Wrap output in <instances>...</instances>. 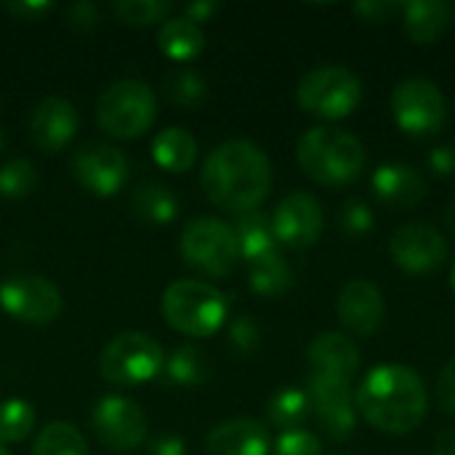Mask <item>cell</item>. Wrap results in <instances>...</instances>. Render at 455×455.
I'll list each match as a JSON object with an SVG mask.
<instances>
[{"label":"cell","instance_id":"27","mask_svg":"<svg viewBox=\"0 0 455 455\" xmlns=\"http://www.w3.org/2000/svg\"><path fill=\"white\" fill-rule=\"evenodd\" d=\"M165 376L168 381L179 384V387H200L211 379L213 373V365L208 360V355L192 344H184V347H176L171 352V357L165 360Z\"/></svg>","mask_w":455,"mask_h":455},{"label":"cell","instance_id":"1","mask_svg":"<svg viewBox=\"0 0 455 455\" xmlns=\"http://www.w3.org/2000/svg\"><path fill=\"white\" fill-rule=\"evenodd\" d=\"M200 184L205 197L221 211L237 216L259 211L272 189V163L259 144L232 139L205 157Z\"/></svg>","mask_w":455,"mask_h":455},{"label":"cell","instance_id":"14","mask_svg":"<svg viewBox=\"0 0 455 455\" xmlns=\"http://www.w3.org/2000/svg\"><path fill=\"white\" fill-rule=\"evenodd\" d=\"M325 227L323 205L307 192H291L272 213L275 240L288 248H309L320 240Z\"/></svg>","mask_w":455,"mask_h":455},{"label":"cell","instance_id":"34","mask_svg":"<svg viewBox=\"0 0 455 455\" xmlns=\"http://www.w3.org/2000/svg\"><path fill=\"white\" fill-rule=\"evenodd\" d=\"M339 221H341V232L347 237H355V240L365 237L376 227V219H373L371 205L365 200H357V197H352V200L344 203Z\"/></svg>","mask_w":455,"mask_h":455},{"label":"cell","instance_id":"31","mask_svg":"<svg viewBox=\"0 0 455 455\" xmlns=\"http://www.w3.org/2000/svg\"><path fill=\"white\" fill-rule=\"evenodd\" d=\"M165 99L181 109H192L205 99V80L192 69H173L163 80Z\"/></svg>","mask_w":455,"mask_h":455},{"label":"cell","instance_id":"10","mask_svg":"<svg viewBox=\"0 0 455 455\" xmlns=\"http://www.w3.org/2000/svg\"><path fill=\"white\" fill-rule=\"evenodd\" d=\"M0 307L24 325H48L61 315L64 299L48 277L13 275L0 285Z\"/></svg>","mask_w":455,"mask_h":455},{"label":"cell","instance_id":"23","mask_svg":"<svg viewBox=\"0 0 455 455\" xmlns=\"http://www.w3.org/2000/svg\"><path fill=\"white\" fill-rule=\"evenodd\" d=\"M152 157L160 168L171 173H184L197 160V141L187 128H163L152 141Z\"/></svg>","mask_w":455,"mask_h":455},{"label":"cell","instance_id":"40","mask_svg":"<svg viewBox=\"0 0 455 455\" xmlns=\"http://www.w3.org/2000/svg\"><path fill=\"white\" fill-rule=\"evenodd\" d=\"M53 8V3H5V11L8 13H13L16 19H21V21H35L37 16H45L48 11Z\"/></svg>","mask_w":455,"mask_h":455},{"label":"cell","instance_id":"18","mask_svg":"<svg viewBox=\"0 0 455 455\" xmlns=\"http://www.w3.org/2000/svg\"><path fill=\"white\" fill-rule=\"evenodd\" d=\"M371 187L384 205L408 211L427 197V179L405 163H384L376 168Z\"/></svg>","mask_w":455,"mask_h":455},{"label":"cell","instance_id":"4","mask_svg":"<svg viewBox=\"0 0 455 455\" xmlns=\"http://www.w3.org/2000/svg\"><path fill=\"white\" fill-rule=\"evenodd\" d=\"M229 315L227 296L200 280H179L171 283L163 293V317L165 323L189 336V339H208L213 336Z\"/></svg>","mask_w":455,"mask_h":455},{"label":"cell","instance_id":"2","mask_svg":"<svg viewBox=\"0 0 455 455\" xmlns=\"http://www.w3.org/2000/svg\"><path fill=\"white\" fill-rule=\"evenodd\" d=\"M355 405L363 419L387 435L413 432L429 408V395L416 371L408 365L373 368L355 395Z\"/></svg>","mask_w":455,"mask_h":455},{"label":"cell","instance_id":"15","mask_svg":"<svg viewBox=\"0 0 455 455\" xmlns=\"http://www.w3.org/2000/svg\"><path fill=\"white\" fill-rule=\"evenodd\" d=\"M392 261L411 275H429L448 259L445 237L429 224H403L389 240Z\"/></svg>","mask_w":455,"mask_h":455},{"label":"cell","instance_id":"39","mask_svg":"<svg viewBox=\"0 0 455 455\" xmlns=\"http://www.w3.org/2000/svg\"><path fill=\"white\" fill-rule=\"evenodd\" d=\"M99 21V8L91 0H80L69 8V24L75 29H93Z\"/></svg>","mask_w":455,"mask_h":455},{"label":"cell","instance_id":"48","mask_svg":"<svg viewBox=\"0 0 455 455\" xmlns=\"http://www.w3.org/2000/svg\"><path fill=\"white\" fill-rule=\"evenodd\" d=\"M453 288H455V267H453Z\"/></svg>","mask_w":455,"mask_h":455},{"label":"cell","instance_id":"16","mask_svg":"<svg viewBox=\"0 0 455 455\" xmlns=\"http://www.w3.org/2000/svg\"><path fill=\"white\" fill-rule=\"evenodd\" d=\"M77 109L59 96L43 99L29 115V139L43 152H61L77 133Z\"/></svg>","mask_w":455,"mask_h":455},{"label":"cell","instance_id":"43","mask_svg":"<svg viewBox=\"0 0 455 455\" xmlns=\"http://www.w3.org/2000/svg\"><path fill=\"white\" fill-rule=\"evenodd\" d=\"M219 11V3H213V0H205V3H189V5H184V13H187V19L189 21H208L213 13Z\"/></svg>","mask_w":455,"mask_h":455},{"label":"cell","instance_id":"7","mask_svg":"<svg viewBox=\"0 0 455 455\" xmlns=\"http://www.w3.org/2000/svg\"><path fill=\"white\" fill-rule=\"evenodd\" d=\"M165 368L163 347L139 331L115 336L99 357L101 379L115 387H141Z\"/></svg>","mask_w":455,"mask_h":455},{"label":"cell","instance_id":"5","mask_svg":"<svg viewBox=\"0 0 455 455\" xmlns=\"http://www.w3.org/2000/svg\"><path fill=\"white\" fill-rule=\"evenodd\" d=\"M181 259L189 269L205 277H227L240 264L237 235L221 219H192L179 240Z\"/></svg>","mask_w":455,"mask_h":455},{"label":"cell","instance_id":"32","mask_svg":"<svg viewBox=\"0 0 455 455\" xmlns=\"http://www.w3.org/2000/svg\"><path fill=\"white\" fill-rule=\"evenodd\" d=\"M168 0H117L112 3V13L131 27H147L155 21H165L171 13Z\"/></svg>","mask_w":455,"mask_h":455},{"label":"cell","instance_id":"33","mask_svg":"<svg viewBox=\"0 0 455 455\" xmlns=\"http://www.w3.org/2000/svg\"><path fill=\"white\" fill-rule=\"evenodd\" d=\"M37 189V171L29 160H11L0 168V195L11 200L29 197Z\"/></svg>","mask_w":455,"mask_h":455},{"label":"cell","instance_id":"45","mask_svg":"<svg viewBox=\"0 0 455 455\" xmlns=\"http://www.w3.org/2000/svg\"><path fill=\"white\" fill-rule=\"evenodd\" d=\"M445 224H448V229L455 235V200L448 205V211H445Z\"/></svg>","mask_w":455,"mask_h":455},{"label":"cell","instance_id":"19","mask_svg":"<svg viewBox=\"0 0 455 455\" xmlns=\"http://www.w3.org/2000/svg\"><path fill=\"white\" fill-rule=\"evenodd\" d=\"M208 455H269V432L256 419H229L219 424L208 440Z\"/></svg>","mask_w":455,"mask_h":455},{"label":"cell","instance_id":"21","mask_svg":"<svg viewBox=\"0 0 455 455\" xmlns=\"http://www.w3.org/2000/svg\"><path fill=\"white\" fill-rule=\"evenodd\" d=\"M405 13V29L408 35L421 43L429 45L437 37H443V32L451 27L453 19V5L443 3V0H413L403 5Z\"/></svg>","mask_w":455,"mask_h":455},{"label":"cell","instance_id":"13","mask_svg":"<svg viewBox=\"0 0 455 455\" xmlns=\"http://www.w3.org/2000/svg\"><path fill=\"white\" fill-rule=\"evenodd\" d=\"M307 397H309L312 413L317 416V421L333 440L352 437L357 427V405L352 397V381L309 373Z\"/></svg>","mask_w":455,"mask_h":455},{"label":"cell","instance_id":"35","mask_svg":"<svg viewBox=\"0 0 455 455\" xmlns=\"http://www.w3.org/2000/svg\"><path fill=\"white\" fill-rule=\"evenodd\" d=\"M275 455H323L320 440L304 429L296 432H283L277 445H275Z\"/></svg>","mask_w":455,"mask_h":455},{"label":"cell","instance_id":"47","mask_svg":"<svg viewBox=\"0 0 455 455\" xmlns=\"http://www.w3.org/2000/svg\"><path fill=\"white\" fill-rule=\"evenodd\" d=\"M0 455H11V453H8V451H5V448L0 445Z\"/></svg>","mask_w":455,"mask_h":455},{"label":"cell","instance_id":"37","mask_svg":"<svg viewBox=\"0 0 455 455\" xmlns=\"http://www.w3.org/2000/svg\"><path fill=\"white\" fill-rule=\"evenodd\" d=\"M437 403L445 413L455 416V357L445 363L437 379Z\"/></svg>","mask_w":455,"mask_h":455},{"label":"cell","instance_id":"29","mask_svg":"<svg viewBox=\"0 0 455 455\" xmlns=\"http://www.w3.org/2000/svg\"><path fill=\"white\" fill-rule=\"evenodd\" d=\"M32 455H88L85 437L67 421H51L35 440Z\"/></svg>","mask_w":455,"mask_h":455},{"label":"cell","instance_id":"22","mask_svg":"<svg viewBox=\"0 0 455 455\" xmlns=\"http://www.w3.org/2000/svg\"><path fill=\"white\" fill-rule=\"evenodd\" d=\"M160 51L173 61H192L205 48V35L200 24L189 21L187 16H168L157 32Z\"/></svg>","mask_w":455,"mask_h":455},{"label":"cell","instance_id":"11","mask_svg":"<svg viewBox=\"0 0 455 455\" xmlns=\"http://www.w3.org/2000/svg\"><path fill=\"white\" fill-rule=\"evenodd\" d=\"M72 176L96 197H112L128 181V157L107 141H88L72 155Z\"/></svg>","mask_w":455,"mask_h":455},{"label":"cell","instance_id":"25","mask_svg":"<svg viewBox=\"0 0 455 455\" xmlns=\"http://www.w3.org/2000/svg\"><path fill=\"white\" fill-rule=\"evenodd\" d=\"M131 211L136 213V219H141L147 224H168L179 213V197L165 184L147 181L133 189Z\"/></svg>","mask_w":455,"mask_h":455},{"label":"cell","instance_id":"28","mask_svg":"<svg viewBox=\"0 0 455 455\" xmlns=\"http://www.w3.org/2000/svg\"><path fill=\"white\" fill-rule=\"evenodd\" d=\"M312 413L309 397L301 389H283L277 392L267 405V419L272 427H280L283 432H296L307 424Z\"/></svg>","mask_w":455,"mask_h":455},{"label":"cell","instance_id":"42","mask_svg":"<svg viewBox=\"0 0 455 455\" xmlns=\"http://www.w3.org/2000/svg\"><path fill=\"white\" fill-rule=\"evenodd\" d=\"M184 440L176 435H163L152 443V455H184Z\"/></svg>","mask_w":455,"mask_h":455},{"label":"cell","instance_id":"8","mask_svg":"<svg viewBox=\"0 0 455 455\" xmlns=\"http://www.w3.org/2000/svg\"><path fill=\"white\" fill-rule=\"evenodd\" d=\"M296 99L301 109L325 120H341L352 115L363 101L360 77L339 64H325L307 72L299 83Z\"/></svg>","mask_w":455,"mask_h":455},{"label":"cell","instance_id":"30","mask_svg":"<svg viewBox=\"0 0 455 455\" xmlns=\"http://www.w3.org/2000/svg\"><path fill=\"white\" fill-rule=\"evenodd\" d=\"M37 421L35 408L21 400V397H11L0 405V445L3 443H21L32 435Z\"/></svg>","mask_w":455,"mask_h":455},{"label":"cell","instance_id":"49","mask_svg":"<svg viewBox=\"0 0 455 455\" xmlns=\"http://www.w3.org/2000/svg\"><path fill=\"white\" fill-rule=\"evenodd\" d=\"M432 455H435V453H432Z\"/></svg>","mask_w":455,"mask_h":455},{"label":"cell","instance_id":"26","mask_svg":"<svg viewBox=\"0 0 455 455\" xmlns=\"http://www.w3.org/2000/svg\"><path fill=\"white\" fill-rule=\"evenodd\" d=\"M248 285L253 293L267 296V299H277L283 293L291 291L293 285V272L288 267V261L275 251L264 259H256L248 264Z\"/></svg>","mask_w":455,"mask_h":455},{"label":"cell","instance_id":"36","mask_svg":"<svg viewBox=\"0 0 455 455\" xmlns=\"http://www.w3.org/2000/svg\"><path fill=\"white\" fill-rule=\"evenodd\" d=\"M259 341H261V331L259 325L253 323V317H237L232 325H229V344L235 352L240 355H251L259 349Z\"/></svg>","mask_w":455,"mask_h":455},{"label":"cell","instance_id":"46","mask_svg":"<svg viewBox=\"0 0 455 455\" xmlns=\"http://www.w3.org/2000/svg\"><path fill=\"white\" fill-rule=\"evenodd\" d=\"M3 147H5V136H3V131H0V152H3Z\"/></svg>","mask_w":455,"mask_h":455},{"label":"cell","instance_id":"12","mask_svg":"<svg viewBox=\"0 0 455 455\" xmlns=\"http://www.w3.org/2000/svg\"><path fill=\"white\" fill-rule=\"evenodd\" d=\"M93 432L101 445L115 453L133 451L147 437V416L144 411L128 397H101L93 408Z\"/></svg>","mask_w":455,"mask_h":455},{"label":"cell","instance_id":"38","mask_svg":"<svg viewBox=\"0 0 455 455\" xmlns=\"http://www.w3.org/2000/svg\"><path fill=\"white\" fill-rule=\"evenodd\" d=\"M429 168L435 176L455 181V144H440L429 152Z\"/></svg>","mask_w":455,"mask_h":455},{"label":"cell","instance_id":"6","mask_svg":"<svg viewBox=\"0 0 455 455\" xmlns=\"http://www.w3.org/2000/svg\"><path fill=\"white\" fill-rule=\"evenodd\" d=\"M157 115V96L144 80H117L96 101V123L115 139H139Z\"/></svg>","mask_w":455,"mask_h":455},{"label":"cell","instance_id":"3","mask_svg":"<svg viewBox=\"0 0 455 455\" xmlns=\"http://www.w3.org/2000/svg\"><path fill=\"white\" fill-rule=\"evenodd\" d=\"M296 160L317 184L341 187L355 181L365 168V147L357 136L341 128L317 125L299 139Z\"/></svg>","mask_w":455,"mask_h":455},{"label":"cell","instance_id":"44","mask_svg":"<svg viewBox=\"0 0 455 455\" xmlns=\"http://www.w3.org/2000/svg\"><path fill=\"white\" fill-rule=\"evenodd\" d=\"M435 455H455V429H445L435 440Z\"/></svg>","mask_w":455,"mask_h":455},{"label":"cell","instance_id":"17","mask_svg":"<svg viewBox=\"0 0 455 455\" xmlns=\"http://www.w3.org/2000/svg\"><path fill=\"white\" fill-rule=\"evenodd\" d=\"M336 312L347 331H352L355 336H371L384 323V293L368 280H352L341 288Z\"/></svg>","mask_w":455,"mask_h":455},{"label":"cell","instance_id":"24","mask_svg":"<svg viewBox=\"0 0 455 455\" xmlns=\"http://www.w3.org/2000/svg\"><path fill=\"white\" fill-rule=\"evenodd\" d=\"M232 229L237 235L240 256L248 264L277 251V240H275V232H272V219L267 213H261V211L240 213Z\"/></svg>","mask_w":455,"mask_h":455},{"label":"cell","instance_id":"41","mask_svg":"<svg viewBox=\"0 0 455 455\" xmlns=\"http://www.w3.org/2000/svg\"><path fill=\"white\" fill-rule=\"evenodd\" d=\"M400 5L397 3H357L355 5V11L357 13H363L365 19H371V21H384L389 13H395Z\"/></svg>","mask_w":455,"mask_h":455},{"label":"cell","instance_id":"20","mask_svg":"<svg viewBox=\"0 0 455 455\" xmlns=\"http://www.w3.org/2000/svg\"><path fill=\"white\" fill-rule=\"evenodd\" d=\"M309 368L317 376H331L341 381H352L360 365V352L355 341L344 333H320L307 352Z\"/></svg>","mask_w":455,"mask_h":455},{"label":"cell","instance_id":"9","mask_svg":"<svg viewBox=\"0 0 455 455\" xmlns=\"http://www.w3.org/2000/svg\"><path fill=\"white\" fill-rule=\"evenodd\" d=\"M392 115L405 133L427 139L443 131L448 120V101L432 80L408 77L392 93Z\"/></svg>","mask_w":455,"mask_h":455}]
</instances>
